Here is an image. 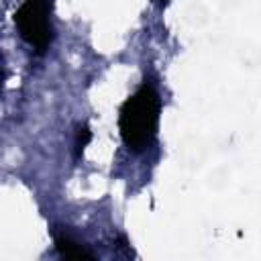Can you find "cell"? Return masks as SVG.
<instances>
[{
    "mask_svg": "<svg viewBox=\"0 0 261 261\" xmlns=\"http://www.w3.org/2000/svg\"><path fill=\"white\" fill-rule=\"evenodd\" d=\"M159 112L161 100L151 82H143L120 106L118 110V130L122 143L141 153L149 149L157 137L159 128Z\"/></svg>",
    "mask_w": 261,
    "mask_h": 261,
    "instance_id": "obj_1",
    "label": "cell"
},
{
    "mask_svg": "<svg viewBox=\"0 0 261 261\" xmlns=\"http://www.w3.org/2000/svg\"><path fill=\"white\" fill-rule=\"evenodd\" d=\"M53 0H22L14 12V24L22 41L43 55L53 41Z\"/></svg>",
    "mask_w": 261,
    "mask_h": 261,
    "instance_id": "obj_2",
    "label": "cell"
},
{
    "mask_svg": "<svg viewBox=\"0 0 261 261\" xmlns=\"http://www.w3.org/2000/svg\"><path fill=\"white\" fill-rule=\"evenodd\" d=\"M53 245H55V251L65 259H94V253L67 232H55Z\"/></svg>",
    "mask_w": 261,
    "mask_h": 261,
    "instance_id": "obj_3",
    "label": "cell"
},
{
    "mask_svg": "<svg viewBox=\"0 0 261 261\" xmlns=\"http://www.w3.org/2000/svg\"><path fill=\"white\" fill-rule=\"evenodd\" d=\"M90 141H92V130H90V126H88L86 122H80L77 128H75V141H73L75 159L82 157V153H84V149L90 145Z\"/></svg>",
    "mask_w": 261,
    "mask_h": 261,
    "instance_id": "obj_4",
    "label": "cell"
},
{
    "mask_svg": "<svg viewBox=\"0 0 261 261\" xmlns=\"http://www.w3.org/2000/svg\"><path fill=\"white\" fill-rule=\"evenodd\" d=\"M4 82V71H2V55H0V86Z\"/></svg>",
    "mask_w": 261,
    "mask_h": 261,
    "instance_id": "obj_5",
    "label": "cell"
},
{
    "mask_svg": "<svg viewBox=\"0 0 261 261\" xmlns=\"http://www.w3.org/2000/svg\"><path fill=\"white\" fill-rule=\"evenodd\" d=\"M155 2H157V4H159V6H165V4H167V2H169V0H155Z\"/></svg>",
    "mask_w": 261,
    "mask_h": 261,
    "instance_id": "obj_6",
    "label": "cell"
}]
</instances>
